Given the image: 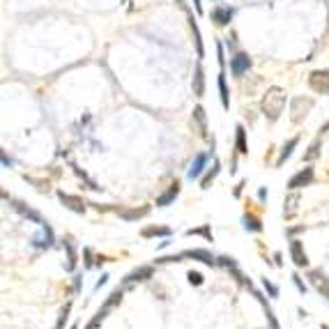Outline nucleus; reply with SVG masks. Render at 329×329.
<instances>
[{"instance_id":"obj_1","label":"nucleus","mask_w":329,"mask_h":329,"mask_svg":"<svg viewBox=\"0 0 329 329\" xmlns=\"http://www.w3.org/2000/svg\"><path fill=\"white\" fill-rule=\"evenodd\" d=\"M285 90L283 88H269L265 92V97H263V113H265V118L267 120H279V115L283 113V108H285Z\"/></svg>"},{"instance_id":"obj_2","label":"nucleus","mask_w":329,"mask_h":329,"mask_svg":"<svg viewBox=\"0 0 329 329\" xmlns=\"http://www.w3.org/2000/svg\"><path fill=\"white\" fill-rule=\"evenodd\" d=\"M313 108V99L311 97H295L293 104H290V113H293V122H302L304 118L308 115V111Z\"/></svg>"},{"instance_id":"obj_3","label":"nucleus","mask_w":329,"mask_h":329,"mask_svg":"<svg viewBox=\"0 0 329 329\" xmlns=\"http://www.w3.org/2000/svg\"><path fill=\"white\" fill-rule=\"evenodd\" d=\"M308 85L313 92L318 94H329V69H316L308 76Z\"/></svg>"},{"instance_id":"obj_4","label":"nucleus","mask_w":329,"mask_h":329,"mask_svg":"<svg viewBox=\"0 0 329 329\" xmlns=\"http://www.w3.org/2000/svg\"><path fill=\"white\" fill-rule=\"evenodd\" d=\"M313 168L308 166V168H304V170H299V173H295L293 178H290V182H288V189L290 191H297V189H302V187H308V184L313 182Z\"/></svg>"},{"instance_id":"obj_5","label":"nucleus","mask_w":329,"mask_h":329,"mask_svg":"<svg viewBox=\"0 0 329 329\" xmlns=\"http://www.w3.org/2000/svg\"><path fill=\"white\" fill-rule=\"evenodd\" d=\"M251 69V58L246 53H235L230 58V71L235 76H242V74H246V71Z\"/></svg>"},{"instance_id":"obj_6","label":"nucleus","mask_w":329,"mask_h":329,"mask_svg":"<svg viewBox=\"0 0 329 329\" xmlns=\"http://www.w3.org/2000/svg\"><path fill=\"white\" fill-rule=\"evenodd\" d=\"M182 258H193V260H200V263H205V265H209V267L219 265V258H214V256L209 254L207 249H191V251H184V254H182Z\"/></svg>"},{"instance_id":"obj_7","label":"nucleus","mask_w":329,"mask_h":329,"mask_svg":"<svg viewBox=\"0 0 329 329\" xmlns=\"http://www.w3.org/2000/svg\"><path fill=\"white\" fill-rule=\"evenodd\" d=\"M290 258L297 267H306L308 265V258H306V251H304L302 242L299 240H290Z\"/></svg>"},{"instance_id":"obj_8","label":"nucleus","mask_w":329,"mask_h":329,"mask_svg":"<svg viewBox=\"0 0 329 329\" xmlns=\"http://www.w3.org/2000/svg\"><path fill=\"white\" fill-rule=\"evenodd\" d=\"M152 274H154V269H152L150 265L136 267V269L125 276V285H131V283H136V281H147V279H152Z\"/></svg>"},{"instance_id":"obj_9","label":"nucleus","mask_w":329,"mask_h":329,"mask_svg":"<svg viewBox=\"0 0 329 329\" xmlns=\"http://www.w3.org/2000/svg\"><path fill=\"white\" fill-rule=\"evenodd\" d=\"M308 279H311L313 288H316L318 293L322 295V297L329 299V281H327V276H322V272L313 269V272H308Z\"/></svg>"},{"instance_id":"obj_10","label":"nucleus","mask_w":329,"mask_h":329,"mask_svg":"<svg viewBox=\"0 0 329 329\" xmlns=\"http://www.w3.org/2000/svg\"><path fill=\"white\" fill-rule=\"evenodd\" d=\"M58 198H60V203H63L65 207L71 209V212H79V214L85 212V203L79 196H69V193H65V191H58Z\"/></svg>"},{"instance_id":"obj_11","label":"nucleus","mask_w":329,"mask_h":329,"mask_svg":"<svg viewBox=\"0 0 329 329\" xmlns=\"http://www.w3.org/2000/svg\"><path fill=\"white\" fill-rule=\"evenodd\" d=\"M205 166H207V154L205 152H200V154H196V159L191 161V168L187 170V178L189 180H196L203 175V170H205Z\"/></svg>"},{"instance_id":"obj_12","label":"nucleus","mask_w":329,"mask_h":329,"mask_svg":"<svg viewBox=\"0 0 329 329\" xmlns=\"http://www.w3.org/2000/svg\"><path fill=\"white\" fill-rule=\"evenodd\" d=\"M233 18V9L230 7H214L212 9V21L217 26H228Z\"/></svg>"},{"instance_id":"obj_13","label":"nucleus","mask_w":329,"mask_h":329,"mask_svg":"<svg viewBox=\"0 0 329 329\" xmlns=\"http://www.w3.org/2000/svg\"><path fill=\"white\" fill-rule=\"evenodd\" d=\"M178 193H180V182H173L168 191L161 193V196L157 198V207H166V205H170L175 198H178Z\"/></svg>"},{"instance_id":"obj_14","label":"nucleus","mask_w":329,"mask_h":329,"mask_svg":"<svg viewBox=\"0 0 329 329\" xmlns=\"http://www.w3.org/2000/svg\"><path fill=\"white\" fill-rule=\"evenodd\" d=\"M193 122L198 125L200 136L207 138V118H205V108H203V106H196V108H193Z\"/></svg>"},{"instance_id":"obj_15","label":"nucleus","mask_w":329,"mask_h":329,"mask_svg":"<svg viewBox=\"0 0 329 329\" xmlns=\"http://www.w3.org/2000/svg\"><path fill=\"white\" fill-rule=\"evenodd\" d=\"M297 143H299V138L295 136V138H290L288 143L283 145V150H281V154H279V159H276V166H283L285 161L290 159V154H293V150L297 147Z\"/></svg>"},{"instance_id":"obj_16","label":"nucleus","mask_w":329,"mask_h":329,"mask_svg":"<svg viewBox=\"0 0 329 329\" xmlns=\"http://www.w3.org/2000/svg\"><path fill=\"white\" fill-rule=\"evenodd\" d=\"M193 94L196 97H203L205 94V71L203 67H196V74H193Z\"/></svg>"},{"instance_id":"obj_17","label":"nucleus","mask_w":329,"mask_h":329,"mask_svg":"<svg viewBox=\"0 0 329 329\" xmlns=\"http://www.w3.org/2000/svg\"><path fill=\"white\" fill-rule=\"evenodd\" d=\"M219 168H221V164H219V161H214L212 168H207V173H205L203 180H200V189H209V184H212L214 178L219 175Z\"/></svg>"},{"instance_id":"obj_18","label":"nucleus","mask_w":329,"mask_h":329,"mask_svg":"<svg viewBox=\"0 0 329 329\" xmlns=\"http://www.w3.org/2000/svg\"><path fill=\"white\" fill-rule=\"evenodd\" d=\"M297 203H299V196H297V193H290V196L285 198V205H283V217H285V219L295 217V212H297Z\"/></svg>"},{"instance_id":"obj_19","label":"nucleus","mask_w":329,"mask_h":329,"mask_svg":"<svg viewBox=\"0 0 329 329\" xmlns=\"http://www.w3.org/2000/svg\"><path fill=\"white\" fill-rule=\"evenodd\" d=\"M143 237H170V228H164V226H147V228H143V233H141Z\"/></svg>"},{"instance_id":"obj_20","label":"nucleus","mask_w":329,"mask_h":329,"mask_svg":"<svg viewBox=\"0 0 329 329\" xmlns=\"http://www.w3.org/2000/svg\"><path fill=\"white\" fill-rule=\"evenodd\" d=\"M145 214H150V207H141V209H120V217L125 219V221H136V219L145 217Z\"/></svg>"},{"instance_id":"obj_21","label":"nucleus","mask_w":329,"mask_h":329,"mask_svg":"<svg viewBox=\"0 0 329 329\" xmlns=\"http://www.w3.org/2000/svg\"><path fill=\"white\" fill-rule=\"evenodd\" d=\"M242 221H244L246 230H251V233H260V230H263V223H260V219L254 217V214H244V217H242Z\"/></svg>"},{"instance_id":"obj_22","label":"nucleus","mask_w":329,"mask_h":329,"mask_svg":"<svg viewBox=\"0 0 329 329\" xmlns=\"http://www.w3.org/2000/svg\"><path fill=\"white\" fill-rule=\"evenodd\" d=\"M235 145H237V154H246V152H249V147H246V131H244V127H242V125H237V141H235Z\"/></svg>"},{"instance_id":"obj_23","label":"nucleus","mask_w":329,"mask_h":329,"mask_svg":"<svg viewBox=\"0 0 329 329\" xmlns=\"http://www.w3.org/2000/svg\"><path fill=\"white\" fill-rule=\"evenodd\" d=\"M108 311H111V308H106V306H104V308H99V311L94 313V318H92V320H90L88 325H85V329H99V327H102V322H104V318L108 316Z\"/></svg>"},{"instance_id":"obj_24","label":"nucleus","mask_w":329,"mask_h":329,"mask_svg":"<svg viewBox=\"0 0 329 329\" xmlns=\"http://www.w3.org/2000/svg\"><path fill=\"white\" fill-rule=\"evenodd\" d=\"M219 92H221L223 108H228V106H230V99H228V85H226V76H223V71L219 74Z\"/></svg>"},{"instance_id":"obj_25","label":"nucleus","mask_w":329,"mask_h":329,"mask_svg":"<svg viewBox=\"0 0 329 329\" xmlns=\"http://www.w3.org/2000/svg\"><path fill=\"white\" fill-rule=\"evenodd\" d=\"M189 26H191V32H193V42H196V51H198V58H203L205 55V49H203V40H200V30L196 26V21H189Z\"/></svg>"},{"instance_id":"obj_26","label":"nucleus","mask_w":329,"mask_h":329,"mask_svg":"<svg viewBox=\"0 0 329 329\" xmlns=\"http://www.w3.org/2000/svg\"><path fill=\"white\" fill-rule=\"evenodd\" d=\"M71 242H74V240H71V237H67V240H65L67 258H69V265H67V269H69V272L76 267V249H74V244H71Z\"/></svg>"},{"instance_id":"obj_27","label":"nucleus","mask_w":329,"mask_h":329,"mask_svg":"<svg viewBox=\"0 0 329 329\" xmlns=\"http://www.w3.org/2000/svg\"><path fill=\"white\" fill-rule=\"evenodd\" d=\"M14 207H16L18 212L23 214V217L32 219V221H35V223H42V217H40V214H37V212H32V209H30V207H26V205H23V203H14Z\"/></svg>"},{"instance_id":"obj_28","label":"nucleus","mask_w":329,"mask_h":329,"mask_svg":"<svg viewBox=\"0 0 329 329\" xmlns=\"http://www.w3.org/2000/svg\"><path fill=\"white\" fill-rule=\"evenodd\" d=\"M122 295H125V290H122V288H115V290H113V293H111V297L106 299V304H104V306H106V308L118 306V304L122 302Z\"/></svg>"},{"instance_id":"obj_29","label":"nucleus","mask_w":329,"mask_h":329,"mask_svg":"<svg viewBox=\"0 0 329 329\" xmlns=\"http://www.w3.org/2000/svg\"><path fill=\"white\" fill-rule=\"evenodd\" d=\"M318 154H320V141H313L311 147H308V152L304 154V159H306V161H313Z\"/></svg>"},{"instance_id":"obj_30","label":"nucleus","mask_w":329,"mask_h":329,"mask_svg":"<svg viewBox=\"0 0 329 329\" xmlns=\"http://www.w3.org/2000/svg\"><path fill=\"white\" fill-rule=\"evenodd\" d=\"M219 265L221 267H226V269H237V263H235V258H233V256H221V258H219Z\"/></svg>"},{"instance_id":"obj_31","label":"nucleus","mask_w":329,"mask_h":329,"mask_svg":"<svg viewBox=\"0 0 329 329\" xmlns=\"http://www.w3.org/2000/svg\"><path fill=\"white\" fill-rule=\"evenodd\" d=\"M187 235H203V237H212V233H209V226H203V228H191V230H187Z\"/></svg>"},{"instance_id":"obj_32","label":"nucleus","mask_w":329,"mask_h":329,"mask_svg":"<svg viewBox=\"0 0 329 329\" xmlns=\"http://www.w3.org/2000/svg\"><path fill=\"white\" fill-rule=\"evenodd\" d=\"M69 308H71V304H67V306L60 311V320H58V325H55V329H63V325H65V320L69 318Z\"/></svg>"},{"instance_id":"obj_33","label":"nucleus","mask_w":329,"mask_h":329,"mask_svg":"<svg viewBox=\"0 0 329 329\" xmlns=\"http://www.w3.org/2000/svg\"><path fill=\"white\" fill-rule=\"evenodd\" d=\"M263 285H265V290H267V293L272 295V297H276V295H279V288H276V285H272V283H269V281H267V279L263 281Z\"/></svg>"},{"instance_id":"obj_34","label":"nucleus","mask_w":329,"mask_h":329,"mask_svg":"<svg viewBox=\"0 0 329 329\" xmlns=\"http://www.w3.org/2000/svg\"><path fill=\"white\" fill-rule=\"evenodd\" d=\"M189 281H191L193 285H200L203 283V276H200L198 272H189Z\"/></svg>"},{"instance_id":"obj_35","label":"nucleus","mask_w":329,"mask_h":329,"mask_svg":"<svg viewBox=\"0 0 329 329\" xmlns=\"http://www.w3.org/2000/svg\"><path fill=\"white\" fill-rule=\"evenodd\" d=\"M293 281H295V285H297V290H299V293H306V285L302 283V279H299V274H293Z\"/></svg>"},{"instance_id":"obj_36","label":"nucleus","mask_w":329,"mask_h":329,"mask_svg":"<svg viewBox=\"0 0 329 329\" xmlns=\"http://www.w3.org/2000/svg\"><path fill=\"white\" fill-rule=\"evenodd\" d=\"M83 256H85V267H92V265H94V263H92V251L85 249V251H83Z\"/></svg>"},{"instance_id":"obj_37","label":"nucleus","mask_w":329,"mask_h":329,"mask_svg":"<svg viewBox=\"0 0 329 329\" xmlns=\"http://www.w3.org/2000/svg\"><path fill=\"white\" fill-rule=\"evenodd\" d=\"M267 320H269V327H272V329H279V322H276V318L272 316L269 308H267Z\"/></svg>"},{"instance_id":"obj_38","label":"nucleus","mask_w":329,"mask_h":329,"mask_svg":"<svg viewBox=\"0 0 329 329\" xmlns=\"http://www.w3.org/2000/svg\"><path fill=\"white\" fill-rule=\"evenodd\" d=\"M106 281H108V274H102V279H99V281H97V288H102V285H104V283H106Z\"/></svg>"},{"instance_id":"obj_39","label":"nucleus","mask_w":329,"mask_h":329,"mask_svg":"<svg viewBox=\"0 0 329 329\" xmlns=\"http://www.w3.org/2000/svg\"><path fill=\"white\" fill-rule=\"evenodd\" d=\"M193 7H196V12H198V14L203 12V5H200V0H193Z\"/></svg>"},{"instance_id":"obj_40","label":"nucleus","mask_w":329,"mask_h":329,"mask_svg":"<svg viewBox=\"0 0 329 329\" xmlns=\"http://www.w3.org/2000/svg\"><path fill=\"white\" fill-rule=\"evenodd\" d=\"M242 187H244V182H240V184L235 187V196H240V193H242Z\"/></svg>"},{"instance_id":"obj_41","label":"nucleus","mask_w":329,"mask_h":329,"mask_svg":"<svg viewBox=\"0 0 329 329\" xmlns=\"http://www.w3.org/2000/svg\"><path fill=\"white\" fill-rule=\"evenodd\" d=\"M258 198H260V200L267 198V191H265V189H260V191H258Z\"/></svg>"},{"instance_id":"obj_42","label":"nucleus","mask_w":329,"mask_h":329,"mask_svg":"<svg viewBox=\"0 0 329 329\" xmlns=\"http://www.w3.org/2000/svg\"><path fill=\"white\" fill-rule=\"evenodd\" d=\"M329 131V122H327V125L325 127H322V129H320V133H327Z\"/></svg>"},{"instance_id":"obj_43","label":"nucleus","mask_w":329,"mask_h":329,"mask_svg":"<svg viewBox=\"0 0 329 329\" xmlns=\"http://www.w3.org/2000/svg\"><path fill=\"white\" fill-rule=\"evenodd\" d=\"M322 329H329V325H322Z\"/></svg>"},{"instance_id":"obj_44","label":"nucleus","mask_w":329,"mask_h":329,"mask_svg":"<svg viewBox=\"0 0 329 329\" xmlns=\"http://www.w3.org/2000/svg\"><path fill=\"white\" fill-rule=\"evenodd\" d=\"M71 329H76V325H74V327H71Z\"/></svg>"}]
</instances>
